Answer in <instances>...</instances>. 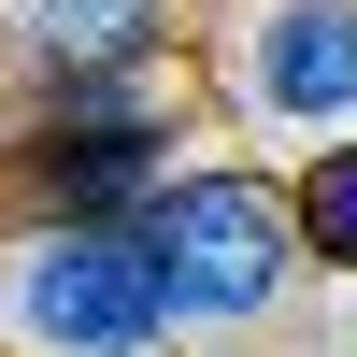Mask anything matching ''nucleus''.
<instances>
[{"label":"nucleus","instance_id":"nucleus-1","mask_svg":"<svg viewBox=\"0 0 357 357\" xmlns=\"http://www.w3.org/2000/svg\"><path fill=\"white\" fill-rule=\"evenodd\" d=\"M143 243H158L172 329H257V314L286 301V272H314L301 215H286L257 172H229V158H172L158 200H143Z\"/></svg>","mask_w":357,"mask_h":357},{"label":"nucleus","instance_id":"nucleus-2","mask_svg":"<svg viewBox=\"0 0 357 357\" xmlns=\"http://www.w3.org/2000/svg\"><path fill=\"white\" fill-rule=\"evenodd\" d=\"M0 329L29 357H86V343H158L172 329V286L143 215H43L15 257H0Z\"/></svg>","mask_w":357,"mask_h":357},{"label":"nucleus","instance_id":"nucleus-3","mask_svg":"<svg viewBox=\"0 0 357 357\" xmlns=\"http://www.w3.org/2000/svg\"><path fill=\"white\" fill-rule=\"evenodd\" d=\"M15 172H29V200H43V215H143V200H158V172H172L158 57H129V72H43Z\"/></svg>","mask_w":357,"mask_h":357},{"label":"nucleus","instance_id":"nucleus-4","mask_svg":"<svg viewBox=\"0 0 357 357\" xmlns=\"http://www.w3.org/2000/svg\"><path fill=\"white\" fill-rule=\"evenodd\" d=\"M243 100L286 114V129L357 114V0H272L257 43H243Z\"/></svg>","mask_w":357,"mask_h":357},{"label":"nucleus","instance_id":"nucleus-5","mask_svg":"<svg viewBox=\"0 0 357 357\" xmlns=\"http://www.w3.org/2000/svg\"><path fill=\"white\" fill-rule=\"evenodd\" d=\"M172 0H15V57L29 72H129L158 57Z\"/></svg>","mask_w":357,"mask_h":357},{"label":"nucleus","instance_id":"nucleus-6","mask_svg":"<svg viewBox=\"0 0 357 357\" xmlns=\"http://www.w3.org/2000/svg\"><path fill=\"white\" fill-rule=\"evenodd\" d=\"M286 215H301V257H314V272H357V143H329V158L286 172Z\"/></svg>","mask_w":357,"mask_h":357},{"label":"nucleus","instance_id":"nucleus-7","mask_svg":"<svg viewBox=\"0 0 357 357\" xmlns=\"http://www.w3.org/2000/svg\"><path fill=\"white\" fill-rule=\"evenodd\" d=\"M86 357H158V343H86Z\"/></svg>","mask_w":357,"mask_h":357}]
</instances>
